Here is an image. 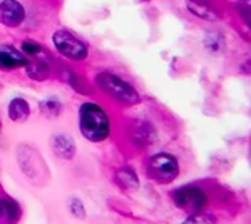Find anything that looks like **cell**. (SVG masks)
I'll use <instances>...</instances> for the list:
<instances>
[{
  "label": "cell",
  "instance_id": "2",
  "mask_svg": "<svg viewBox=\"0 0 251 224\" xmlns=\"http://www.w3.org/2000/svg\"><path fill=\"white\" fill-rule=\"evenodd\" d=\"M96 82L107 96L114 97L116 100L123 104H136L139 100V94H137L136 89L114 74L100 72V74L96 75Z\"/></svg>",
  "mask_w": 251,
  "mask_h": 224
},
{
  "label": "cell",
  "instance_id": "7",
  "mask_svg": "<svg viewBox=\"0 0 251 224\" xmlns=\"http://www.w3.org/2000/svg\"><path fill=\"white\" fill-rule=\"evenodd\" d=\"M27 66V59L10 46L0 47V69H15Z\"/></svg>",
  "mask_w": 251,
  "mask_h": 224
},
{
  "label": "cell",
  "instance_id": "3",
  "mask_svg": "<svg viewBox=\"0 0 251 224\" xmlns=\"http://www.w3.org/2000/svg\"><path fill=\"white\" fill-rule=\"evenodd\" d=\"M177 173H179V166H177L176 157L171 154H156L149 159L148 174L159 184H168L174 181Z\"/></svg>",
  "mask_w": 251,
  "mask_h": 224
},
{
  "label": "cell",
  "instance_id": "16",
  "mask_svg": "<svg viewBox=\"0 0 251 224\" xmlns=\"http://www.w3.org/2000/svg\"><path fill=\"white\" fill-rule=\"evenodd\" d=\"M69 206H71V209H72V213H74L77 218L82 219L84 216H86V213H84V206L80 204V201H77V199H72L71 202H69Z\"/></svg>",
  "mask_w": 251,
  "mask_h": 224
},
{
  "label": "cell",
  "instance_id": "8",
  "mask_svg": "<svg viewBox=\"0 0 251 224\" xmlns=\"http://www.w3.org/2000/svg\"><path fill=\"white\" fill-rule=\"evenodd\" d=\"M50 146L54 149V152L62 159H72L75 154V142L66 134H59V136L52 137Z\"/></svg>",
  "mask_w": 251,
  "mask_h": 224
},
{
  "label": "cell",
  "instance_id": "5",
  "mask_svg": "<svg viewBox=\"0 0 251 224\" xmlns=\"http://www.w3.org/2000/svg\"><path fill=\"white\" fill-rule=\"evenodd\" d=\"M174 202L181 209L188 211L191 214H198L206 206V194L200 187H193V186L181 187V189L174 191Z\"/></svg>",
  "mask_w": 251,
  "mask_h": 224
},
{
  "label": "cell",
  "instance_id": "4",
  "mask_svg": "<svg viewBox=\"0 0 251 224\" xmlns=\"http://www.w3.org/2000/svg\"><path fill=\"white\" fill-rule=\"evenodd\" d=\"M54 46L62 55H66L67 59L72 60H84L87 57V47L84 46V42L72 35L67 30H55L54 32Z\"/></svg>",
  "mask_w": 251,
  "mask_h": 224
},
{
  "label": "cell",
  "instance_id": "11",
  "mask_svg": "<svg viewBox=\"0 0 251 224\" xmlns=\"http://www.w3.org/2000/svg\"><path fill=\"white\" fill-rule=\"evenodd\" d=\"M188 9H189V12H193L196 17H200L203 20H209V22L218 20V14L213 9H209L208 5H203V3L194 2V0H189L188 2Z\"/></svg>",
  "mask_w": 251,
  "mask_h": 224
},
{
  "label": "cell",
  "instance_id": "1",
  "mask_svg": "<svg viewBox=\"0 0 251 224\" xmlns=\"http://www.w3.org/2000/svg\"><path fill=\"white\" fill-rule=\"evenodd\" d=\"M80 134L91 142H100L109 136V119L104 109L97 104L86 102L79 111Z\"/></svg>",
  "mask_w": 251,
  "mask_h": 224
},
{
  "label": "cell",
  "instance_id": "13",
  "mask_svg": "<svg viewBox=\"0 0 251 224\" xmlns=\"http://www.w3.org/2000/svg\"><path fill=\"white\" fill-rule=\"evenodd\" d=\"M40 111H42V114H46V116H55L60 111V104L54 99H47L44 102H40Z\"/></svg>",
  "mask_w": 251,
  "mask_h": 224
},
{
  "label": "cell",
  "instance_id": "10",
  "mask_svg": "<svg viewBox=\"0 0 251 224\" xmlns=\"http://www.w3.org/2000/svg\"><path fill=\"white\" fill-rule=\"evenodd\" d=\"M9 117L15 122L25 121L29 117V104L24 99H20V97L14 99L9 104Z\"/></svg>",
  "mask_w": 251,
  "mask_h": 224
},
{
  "label": "cell",
  "instance_id": "9",
  "mask_svg": "<svg viewBox=\"0 0 251 224\" xmlns=\"http://www.w3.org/2000/svg\"><path fill=\"white\" fill-rule=\"evenodd\" d=\"M20 209L10 198H0V224H15L19 221Z\"/></svg>",
  "mask_w": 251,
  "mask_h": 224
},
{
  "label": "cell",
  "instance_id": "15",
  "mask_svg": "<svg viewBox=\"0 0 251 224\" xmlns=\"http://www.w3.org/2000/svg\"><path fill=\"white\" fill-rule=\"evenodd\" d=\"M22 49H24V52H25V54H29V55H37L39 52H40V46L39 44H35V42H29V40H27V42H24V46H22Z\"/></svg>",
  "mask_w": 251,
  "mask_h": 224
},
{
  "label": "cell",
  "instance_id": "17",
  "mask_svg": "<svg viewBox=\"0 0 251 224\" xmlns=\"http://www.w3.org/2000/svg\"><path fill=\"white\" fill-rule=\"evenodd\" d=\"M183 224H213V221H209L208 218H203V216H189Z\"/></svg>",
  "mask_w": 251,
  "mask_h": 224
},
{
  "label": "cell",
  "instance_id": "14",
  "mask_svg": "<svg viewBox=\"0 0 251 224\" xmlns=\"http://www.w3.org/2000/svg\"><path fill=\"white\" fill-rule=\"evenodd\" d=\"M119 179L121 182L126 186V187H137L139 186V182H137V177L134 176V173L129 169H123L119 171Z\"/></svg>",
  "mask_w": 251,
  "mask_h": 224
},
{
  "label": "cell",
  "instance_id": "12",
  "mask_svg": "<svg viewBox=\"0 0 251 224\" xmlns=\"http://www.w3.org/2000/svg\"><path fill=\"white\" fill-rule=\"evenodd\" d=\"M27 75L35 80H44L49 77V67L44 62H34L27 67Z\"/></svg>",
  "mask_w": 251,
  "mask_h": 224
},
{
  "label": "cell",
  "instance_id": "6",
  "mask_svg": "<svg viewBox=\"0 0 251 224\" xmlns=\"http://www.w3.org/2000/svg\"><path fill=\"white\" fill-rule=\"evenodd\" d=\"M25 19V9L17 0L0 2V22L7 27H19Z\"/></svg>",
  "mask_w": 251,
  "mask_h": 224
}]
</instances>
